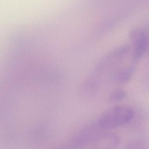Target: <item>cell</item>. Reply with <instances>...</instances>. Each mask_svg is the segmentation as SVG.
<instances>
[{
	"label": "cell",
	"mask_w": 149,
	"mask_h": 149,
	"mask_svg": "<svg viewBox=\"0 0 149 149\" xmlns=\"http://www.w3.org/2000/svg\"><path fill=\"white\" fill-rule=\"evenodd\" d=\"M134 115V110L127 106H117L109 108L101 115L98 125L101 128L112 129L130 121Z\"/></svg>",
	"instance_id": "cell-1"
},
{
	"label": "cell",
	"mask_w": 149,
	"mask_h": 149,
	"mask_svg": "<svg viewBox=\"0 0 149 149\" xmlns=\"http://www.w3.org/2000/svg\"><path fill=\"white\" fill-rule=\"evenodd\" d=\"M120 139L111 132L98 133L88 143L85 149H118Z\"/></svg>",
	"instance_id": "cell-2"
},
{
	"label": "cell",
	"mask_w": 149,
	"mask_h": 149,
	"mask_svg": "<svg viewBox=\"0 0 149 149\" xmlns=\"http://www.w3.org/2000/svg\"><path fill=\"white\" fill-rule=\"evenodd\" d=\"M132 40L133 57L135 59H139L147 52L148 47V38L145 32L138 30L133 32Z\"/></svg>",
	"instance_id": "cell-3"
},
{
	"label": "cell",
	"mask_w": 149,
	"mask_h": 149,
	"mask_svg": "<svg viewBox=\"0 0 149 149\" xmlns=\"http://www.w3.org/2000/svg\"><path fill=\"white\" fill-rule=\"evenodd\" d=\"M133 71L132 67L121 70L115 73L113 76V79L118 83H126L131 78Z\"/></svg>",
	"instance_id": "cell-4"
},
{
	"label": "cell",
	"mask_w": 149,
	"mask_h": 149,
	"mask_svg": "<svg viewBox=\"0 0 149 149\" xmlns=\"http://www.w3.org/2000/svg\"><path fill=\"white\" fill-rule=\"evenodd\" d=\"M126 96V92L122 89H115L109 95V100L111 102H117L123 99Z\"/></svg>",
	"instance_id": "cell-5"
},
{
	"label": "cell",
	"mask_w": 149,
	"mask_h": 149,
	"mask_svg": "<svg viewBox=\"0 0 149 149\" xmlns=\"http://www.w3.org/2000/svg\"><path fill=\"white\" fill-rule=\"evenodd\" d=\"M57 149H81L79 145L71 138L64 145Z\"/></svg>",
	"instance_id": "cell-6"
},
{
	"label": "cell",
	"mask_w": 149,
	"mask_h": 149,
	"mask_svg": "<svg viewBox=\"0 0 149 149\" xmlns=\"http://www.w3.org/2000/svg\"><path fill=\"white\" fill-rule=\"evenodd\" d=\"M140 141H135L130 143L126 146L125 149H144V144Z\"/></svg>",
	"instance_id": "cell-7"
}]
</instances>
